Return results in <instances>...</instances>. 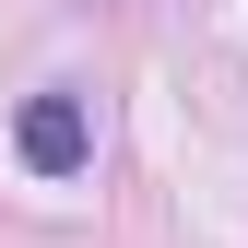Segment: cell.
Segmentation results:
<instances>
[{
	"label": "cell",
	"instance_id": "6da1fadb",
	"mask_svg": "<svg viewBox=\"0 0 248 248\" xmlns=\"http://www.w3.org/2000/svg\"><path fill=\"white\" fill-rule=\"evenodd\" d=\"M12 154L24 177H47V189H71L83 166H95V95H71V83H47V95L12 107Z\"/></svg>",
	"mask_w": 248,
	"mask_h": 248
}]
</instances>
